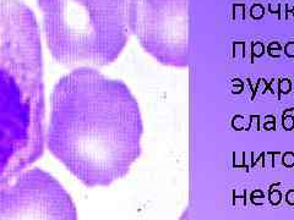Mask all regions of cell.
<instances>
[{"mask_svg":"<svg viewBox=\"0 0 294 220\" xmlns=\"http://www.w3.org/2000/svg\"><path fill=\"white\" fill-rule=\"evenodd\" d=\"M139 106L126 86L97 70L79 67L50 96L47 145L85 186H108L140 154Z\"/></svg>","mask_w":294,"mask_h":220,"instance_id":"1","label":"cell"},{"mask_svg":"<svg viewBox=\"0 0 294 220\" xmlns=\"http://www.w3.org/2000/svg\"><path fill=\"white\" fill-rule=\"evenodd\" d=\"M41 33L20 0H0V188L44 152Z\"/></svg>","mask_w":294,"mask_h":220,"instance_id":"2","label":"cell"},{"mask_svg":"<svg viewBox=\"0 0 294 220\" xmlns=\"http://www.w3.org/2000/svg\"><path fill=\"white\" fill-rule=\"evenodd\" d=\"M52 57L61 65L104 66L127 38V0H38Z\"/></svg>","mask_w":294,"mask_h":220,"instance_id":"3","label":"cell"},{"mask_svg":"<svg viewBox=\"0 0 294 220\" xmlns=\"http://www.w3.org/2000/svg\"><path fill=\"white\" fill-rule=\"evenodd\" d=\"M0 220H77V212L57 179L33 168L0 188Z\"/></svg>","mask_w":294,"mask_h":220,"instance_id":"4","label":"cell"},{"mask_svg":"<svg viewBox=\"0 0 294 220\" xmlns=\"http://www.w3.org/2000/svg\"><path fill=\"white\" fill-rule=\"evenodd\" d=\"M135 28L146 49L168 64L183 60L181 0H135Z\"/></svg>","mask_w":294,"mask_h":220,"instance_id":"5","label":"cell"}]
</instances>
